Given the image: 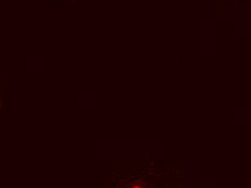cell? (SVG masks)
I'll return each mask as SVG.
<instances>
[{"label":"cell","instance_id":"1","mask_svg":"<svg viewBox=\"0 0 251 188\" xmlns=\"http://www.w3.org/2000/svg\"><path fill=\"white\" fill-rule=\"evenodd\" d=\"M131 188H144V187H143L142 185L140 184V183H134V184L132 185V187H131Z\"/></svg>","mask_w":251,"mask_h":188}]
</instances>
